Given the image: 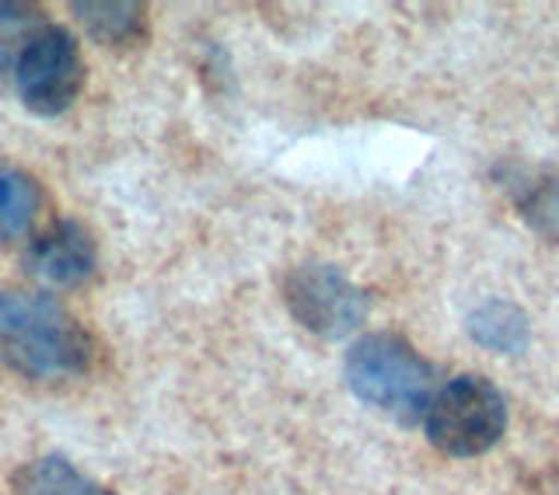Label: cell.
Returning a JSON list of instances; mask_svg holds the SVG:
<instances>
[{
	"instance_id": "6da1fadb",
	"label": "cell",
	"mask_w": 559,
	"mask_h": 495,
	"mask_svg": "<svg viewBox=\"0 0 559 495\" xmlns=\"http://www.w3.org/2000/svg\"><path fill=\"white\" fill-rule=\"evenodd\" d=\"M95 342L52 297L0 290V363L28 381H67L92 370Z\"/></svg>"
},
{
	"instance_id": "7a4b0ae2",
	"label": "cell",
	"mask_w": 559,
	"mask_h": 495,
	"mask_svg": "<svg viewBox=\"0 0 559 495\" xmlns=\"http://www.w3.org/2000/svg\"><path fill=\"white\" fill-rule=\"evenodd\" d=\"M346 384L374 412L395 419L399 426H416L427 419L437 395V370L406 339L378 331L364 335L346 352Z\"/></svg>"
},
{
	"instance_id": "3957f363",
	"label": "cell",
	"mask_w": 559,
	"mask_h": 495,
	"mask_svg": "<svg viewBox=\"0 0 559 495\" xmlns=\"http://www.w3.org/2000/svg\"><path fill=\"white\" fill-rule=\"evenodd\" d=\"M427 436L451 457H479L507 430V401L479 374H465L444 384L427 409Z\"/></svg>"
},
{
	"instance_id": "277c9868",
	"label": "cell",
	"mask_w": 559,
	"mask_h": 495,
	"mask_svg": "<svg viewBox=\"0 0 559 495\" xmlns=\"http://www.w3.org/2000/svg\"><path fill=\"white\" fill-rule=\"evenodd\" d=\"M11 84L17 98L35 116H60L78 101L84 87V57L74 32L60 25H46L22 49Z\"/></svg>"
},
{
	"instance_id": "5b68a950",
	"label": "cell",
	"mask_w": 559,
	"mask_h": 495,
	"mask_svg": "<svg viewBox=\"0 0 559 495\" xmlns=\"http://www.w3.org/2000/svg\"><path fill=\"white\" fill-rule=\"evenodd\" d=\"M284 300L294 322L319 339H346L371 311V300L357 282L325 262L294 265L284 279Z\"/></svg>"
},
{
	"instance_id": "8992f818",
	"label": "cell",
	"mask_w": 559,
	"mask_h": 495,
	"mask_svg": "<svg viewBox=\"0 0 559 495\" xmlns=\"http://www.w3.org/2000/svg\"><path fill=\"white\" fill-rule=\"evenodd\" d=\"M25 269L49 282V287H81L98 269L95 238L84 231L78 220H57L35 234L25 252Z\"/></svg>"
},
{
	"instance_id": "52a82bcc",
	"label": "cell",
	"mask_w": 559,
	"mask_h": 495,
	"mask_svg": "<svg viewBox=\"0 0 559 495\" xmlns=\"http://www.w3.org/2000/svg\"><path fill=\"white\" fill-rule=\"evenodd\" d=\"M493 179L514 203L518 217L538 238L559 244V174L524 161H500L493 168Z\"/></svg>"
},
{
	"instance_id": "ba28073f",
	"label": "cell",
	"mask_w": 559,
	"mask_h": 495,
	"mask_svg": "<svg viewBox=\"0 0 559 495\" xmlns=\"http://www.w3.org/2000/svg\"><path fill=\"white\" fill-rule=\"evenodd\" d=\"M74 14L105 49H136L151 32L147 8L136 0H92V4H74Z\"/></svg>"
},
{
	"instance_id": "9c48e42d",
	"label": "cell",
	"mask_w": 559,
	"mask_h": 495,
	"mask_svg": "<svg viewBox=\"0 0 559 495\" xmlns=\"http://www.w3.org/2000/svg\"><path fill=\"white\" fill-rule=\"evenodd\" d=\"M14 495H116V492L92 482L84 471L70 464L67 457L46 454L17 468Z\"/></svg>"
},
{
	"instance_id": "30bf717a",
	"label": "cell",
	"mask_w": 559,
	"mask_h": 495,
	"mask_svg": "<svg viewBox=\"0 0 559 495\" xmlns=\"http://www.w3.org/2000/svg\"><path fill=\"white\" fill-rule=\"evenodd\" d=\"M43 209V189L25 168L0 161V241L25 238Z\"/></svg>"
},
{
	"instance_id": "8fae6325",
	"label": "cell",
	"mask_w": 559,
	"mask_h": 495,
	"mask_svg": "<svg viewBox=\"0 0 559 495\" xmlns=\"http://www.w3.org/2000/svg\"><path fill=\"white\" fill-rule=\"evenodd\" d=\"M468 335L497 352H521L528 346V317L511 300H486L468 314Z\"/></svg>"
},
{
	"instance_id": "7c38bea8",
	"label": "cell",
	"mask_w": 559,
	"mask_h": 495,
	"mask_svg": "<svg viewBox=\"0 0 559 495\" xmlns=\"http://www.w3.org/2000/svg\"><path fill=\"white\" fill-rule=\"evenodd\" d=\"M46 28L39 8L32 4H0V77H11V70L22 57V49L35 39V32Z\"/></svg>"
}]
</instances>
